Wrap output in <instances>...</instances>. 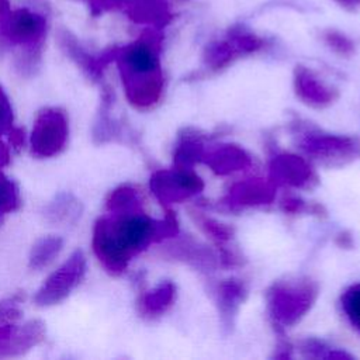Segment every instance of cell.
I'll return each instance as SVG.
<instances>
[{
	"label": "cell",
	"mask_w": 360,
	"mask_h": 360,
	"mask_svg": "<svg viewBox=\"0 0 360 360\" xmlns=\"http://www.w3.org/2000/svg\"><path fill=\"white\" fill-rule=\"evenodd\" d=\"M124 0H87L89 3V8H90V14L93 17H97L105 11L114 10L115 7H118Z\"/></svg>",
	"instance_id": "cell-22"
},
{
	"label": "cell",
	"mask_w": 360,
	"mask_h": 360,
	"mask_svg": "<svg viewBox=\"0 0 360 360\" xmlns=\"http://www.w3.org/2000/svg\"><path fill=\"white\" fill-rule=\"evenodd\" d=\"M174 288L170 283L160 284L155 290L143 295L141 301V308L146 315H158L163 312L172 302Z\"/></svg>",
	"instance_id": "cell-15"
},
{
	"label": "cell",
	"mask_w": 360,
	"mask_h": 360,
	"mask_svg": "<svg viewBox=\"0 0 360 360\" xmlns=\"http://www.w3.org/2000/svg\"><path fill=\"white\" fill-rule=\"evenodd\" d=\"M105 207L110 214H120L141 210L142 202L138 191L134 187L121 186L110 193L105 201Z\"/></svg>",
	"instance_id": "cell-13"
},
{
	"label": "cell",
	"mask_w": 360,
	"mask_h": 360,
	"mask_svg": "<svg viewBox=\"0 0 360 360\" xmlns=\"http://www.w3.org/2000/svg\"><path fill=\"white\" fill-rule=\"evenodd\" d=\"M10 160V155H8V150L7 148L0 142V167L6 166Z\"/></svg>",
	"instance_id": "cell-24"
},
{
	"label": "cell",
	"mask_w": 360,
	"mask_h": 360,
	"mask_svg": "<svg viewBox=\"0 0 360 360\" xmlns=\"http://www.w3.org/2000/svg\"><path fill=\"white\" fill-rule=\"evenodd\" d=\"M10 139L15 148H20L24 143V131L21 128H14L8 132Z\"/></svg>",
	"instance_id": "cell-23"
},
{
	"label": "cell",
	"mask_w": 360,
	"mask_h": 360,
	"mask_svg": "<svg viewBox=\"0 0 360 360\" xmlns=\"http://www.w3.org/2000/svg\"><path fill=\"white\" fill-rule=\"evenodd\" d=\"M233 191L232 198L235 201H242L243 204H255L257 201H267L271 198V190L267 188V186L257 183L243 184Z\"/></svg>",
	"instance_id": "cell-18"
},
{
	"label": "cell",
	"mask_w": 360,
	"mask_h": 360,
	"mask_svg": "<svg viewBox=\"0 0 360 360\" xmlns=\"http://www.w3.org/2000/svg\"><path fill=\"white\" fill-rule=\"evenodd\" d=\"M45 336V326L41 321H30L20 328H13L10 336L0 345L4 354H18L38 345Z\"/></svg>",
	"instance_id": "cell-10"
},
{
	"label": "cell",
	"mask_w": 360,
	"mask_h": 360,
	"mask_svg": "<svg viewBox=\"0 0 360 360\" xmlns=\"http://www.w3.org/2000/svg\"><path fill=\"white\" fill-rule=\"evenodd\" d=\"M208 163L218 173H228L232 170H238L239 167H245L246 165H249V159L240 149L229 146L212 153Z\"/></svg>",
	"instance_id": "cell-14"
},
{
	"label": "cell",
	"mask_w": 360,
	"mask_h": 360,
	"mask_svg": "<svg viewBox=\"0 0 360 360\" xmlns=\"http://www.w3.org/2000/svg\"><path fill=\"white\" fill-rule=\"evenodd\" d=\"M342 307L350 322L360 330V284L350 287L343 294Z\"/></svg>",
	"instance_id": "cell-19"
},
{
	"label": "cell",
	"mask_w": 360,
	"mask_h": 360,
	"mask_svg": "<svg viewBox=\"0 0 360 360\" xmlns=\"http://www.w3.org/2000/svg\"><path fill=\"white\" fill-rule=\"evenodd\" d=\"M86 256L75 250L69 259L51 273L35 292L34 301L38 307H51L62 302L82 283L86 274Z\"/></svg>",
	"instance_id": "cell-5"
},
{
	"label": "cell",
	"mask_w": 360,
	"mask_h": 360,
	"mask_svg": "<svg viewBox=\"0 0 360 360\" xmlns=\"http://www.w3.org/2000/svg\"><path fill=\"white\" fill-rule=\"evenodd\" d=\"M42 214L44 218L52 225H75L83 214V204L75 194L62 191L44 207Z\"/></svg>",
	"instance_id": "cell-9"
},
{
	"label": "cell",
	"mask_w": 360,
	"mask_h": 360,
	"mask_svg": "<svg viewBox=\"0 0 360 360\" xmlns=\"http://www.w3.org/2000/svg\"><path fill=\"white\" fill-rule=\"evenodd\" d=\"M304 79L305 80H300V93L302 94L304 98L316 104L328 103L332 98L330 93L322 89V86H319L316 82L309 80V77H304Z\"/></svg>",
	"instance_id": "cell-20"
},
{
	"label": "cell",
	"mask_w": 360,
	"mask_h": 360,
	"mask_svg": "<svg viewBox=\"0 0 360 360\" xmlns=\"http://www.w3.org/2000/svg\"><path fill=\"white\" fill-rule=\"evenodd\" d=\"M56 41L62 52L72 62H75L86 73V76L93 82L101 80L104 69L112 60H115L117 52H118V48H111L98 55H94L82 45V42L77 39V37L72 31L63 27L58 30Z\"/></svg>",
	"instance_id": "cell-6"
},
{
	"label": "cell",
	"mask_w": 360,
	"mask_h": 360,
	"mask_svg": "<svg viewBox=\"0 0 360 360\" xmlns=\"http://www.w3.org/2000/svg\"><path fill=\"white\" fill-rule=\"evenodd\" d=\"M202 187L200 179L180 170H160L150 179V188L162 202H177Z\"/></svg>",
	"instance_id": "cell-7"
},
{
	"label": "cell",
	"mask_w": 360,
	"mask_h": 360,
	"mask_svg": "<svg viewBox=\"0 0 360 360\" xmlns=\"http://www.w3.org/2000/svg\"><path fill=\"white\" fill-rule=\"evenodd\" d=\"M63 248V239L56 235H49L38 239L30 252L28 264L32 270H42L49 266Z\"/></svg>",
	"instance_id": "cell-12"
},
{
	"label": "cell",
	"mask_w": 360,
	"mask_h": 360,
	"mask_svg": "<svg viewBox=\"0 0 360 360\" xmlns=\"http://www.w3.org/2000/svg\"><path fill=\"white\" fill-rule=\"evenodd\" d=\"M46 18L30 8H8L0 13V39L21 49H42Z\"/></svg>",
	"instance_id": "cell-3"
},
{
	"label": "cell",
	"mask_w": 360,
	"mask_h": 360,
	"mask_svg": "<svg viewBox=\"0 0 360 360\" xmlns=\"http://www.w3.org/2000/svg\"><path fill=\"white\" fill-rule=\"evenodd\" d=\"M13 122H14V115H13L11 101L7 93L0 86V135L8 134L13 129Z\"/></svg>",
	"instance_id": "cell-21"
},
{
	"label": "cell",
	"mask_w": 360,
	"mask_h": 360,
	"mask_svg": "<svg viewBox=\"0 0 360 360\" xmlns=\"http://www.w3.org/2000/svg\"><path fill=\"white\" fill-rule=\"evenodd\" d=\"M68 135L66 112L59 107H46L35 117L30 136L31 153L37 158L56 156L65 149Z\"/></svg>",
	"instance_id": "cell-4"
},
{
	"label": "cell",
	"mask_w": 360,
	"mask_h": 360,
	"mask_svg": "<svg viewBox=\"0 0 360 360\" xmlns=\"http://www.w3.org/2000/svg\"><path fill=\"white\" fill-rule=\"evenodd\" d=\"M307 149L314 153H322V155H335L339 150L347 152L349 149H353V143L347 139L340 138H308L307 141Z\"/></svg>",
	"instance_id": "cell-17"
},
{
	"label": "cell",
	"mask_w": 360,
	"mask_h": 360,
	"mask_svg": "<svg viewBox=\"0 0 360 360\" xmlns=\"http://www.w3.org/2000/svg\"><path fill=\"white\" fill-rule=\"evenodd\" d=\"M273 173L281 181L294 186H301L311 177V170L305 162L291 155L278 156L274 160Z\"/></svg>",
	"instance_id": "cell-11"
},
{
	"label": "cell",
	"mask_w": 360,
	"mask_h": 360,
	"mask_svg": "<svg viewBox=\"0 0 360 360\" xmlns=\"http://www.w3.org/2000/svg\"><path fill=\"white\" fill-rule=\"evenodd\" d=\"M20 205V193L13 180H10L0 167V222L1 218L13 211H15Z\"/></svg>",
	"instance_id": "cell-16"
},
{
	"label": "cell",
	"mask_w": 360,
	"mask_h": 360,
	"mask_svg": "<svg viewBox=\"0 0 360 360\" xmlns=\"http://www.w3.org/2000/svg\"><path fill=\"white\" fill-rule=\"evenodd\" d=\"M115 60L129 103L138 108L153 105L162 93V75L155 45L141 38L118 48Z\"/></svg>",
	"instance_id": "cell-2"
},
{
	"label": "cell",
	"mask_w": 360,
	"mask_h": 360,
	"mask_svg": "<svg viewBox=\"0 0 360 360\" xmlns=\"http://www.w3.org/2000/svg\"><path fill=\"white\" fill-rule=\"evenodd\" d=\"M173 231V222L155 221L141 208L98 218L93 228L91 246L108 273L121 274L136 253Z\"/></svg>",
	"instance_id": "cell-1"
},
{
	"label": "cell",
	"mask_w": 360,
	"mask_h": 360,
	"mask_svg": "<svg viewBox=\"0 0 360 360\" xmlns=\"http://www.w3.org/2000/svg\"><path fill=\"white\" fill-rule=\"evenodd\" d=\"M314 290L308 284L276 287L270 295L274 316L284 323L297 321L311 305Z\"/></svg>",
	"instance_id": "cell-8"
},
{
	"label": "cell",
	"mask_w": 360,
	"mask_h": 360,
	"mask_svg": "<svg viewBox=\"0 0 360 360\" xmlns=\"http://www.w3.org/2000/svg\"><path fill=\"white\" fill-rule=\"evenodd\" d=\"M8 8H10L8 0H0V13H3V11L8 10Z\"/></svg>",
	"instance_id": "cell-25"
}]
</instances>
